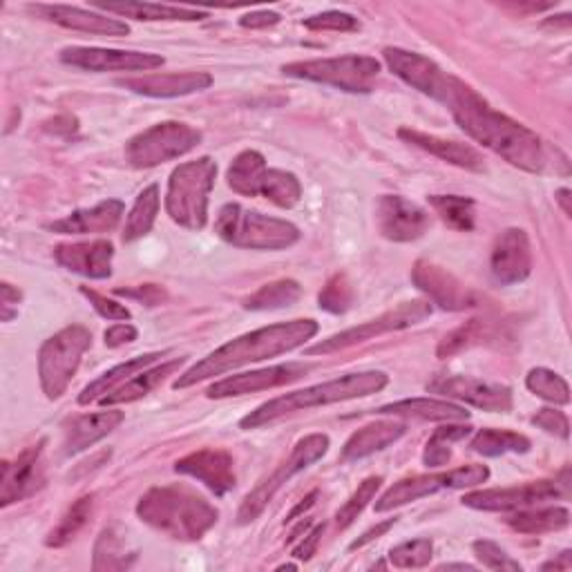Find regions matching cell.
Masks as SVG:
<instances>
[{
	"label": "cell",
	"instance_id": "1",
	"mask_svg": "<svg viewBox=\"0 0 572 572\" xmlns=\"http://www.w3.org/2000/svg\"><path fill=\"white\" fill-rule=\"evenodd\" d=\"M443 106H447L454 121L467 137L497 152L508 163L534 174L550 170L552 150L545 141L528 126L495 110L479 92L458 76L452 81Z\"/></svg>",
	"mask_w": 572,
	"mask_h": 572
},
{
	"label": "cell",
	"instance_id": "2",
	"mask_svg": "<svg viewBox=\"0 0 572 572\" xmlns=\"http://www.w3.org/2000/svg\"><path fill=\"white\" fill-rule=\"evenodd\" d=\"M318 322L311 318H300L292 322H279L271 327H262L257 331L244 333L200 362H195L190 369H186L174 383V390H186L193 388L198 383H204L209 378L222 375L226 371H233L237 367L251 364V362H262L268 358H277L282 353H289L303 345H307L316 333H318Z\"/></svg>",
	"mask_w": 572,
	"mask_h": 572
},
{
	"label": "cell",
	"instance_id": "3",
	"mask_svg": "<svg viewBox=\"0 0 572 572\" xmlns=\"http://www.w3.org/2000/svg\"><path fill=\"white\" fill-rule=\"evenodd\" d=\"M390 385V375L385 371H356L340 378L329 380V383L311 385L292 394L277 396L268 403H262L257 410H253L248 416L240 421L242 430H259L264 425H271L284 416H292L296 412H307L314 407L336 405L353 399H367L371 394L383 392Z\"/></svg>",
	"mask_w": 572,
	"mask_h": 572
},
{
	"label": "cell",
	"instance_id": "4",
	"mask_svg": "<svg viewBox=\"0 0 572 572\" xmlns=\"http://www.w3.org/2000/svg\"><path fill=\"white\" fill-rule=\"evenodd\" d=\"M137 515L157 532L177 541H200L215 523L218 508L188 486L150 488L137 504Z\"/></svg>",
	"mask_w": 572,
	"mask_h": 572
},
{
	"label": "cell",
	"instance_id": "5",
	"mask_svg": "<svg viewBox=\"0 0 572 572\" xmlns=\"http://www.w3.org/2000/svg\"><path fill=\"white\" fill-rule=\"evenodd\" d=\"M218 163L200 157L177 166L168 179L166 213L188 231H202L209 222V200L215 186Z\"/></svg>",
	"mask_w": 572,
	"mask_h": 572
},
{
	"label": "cell",
	"instance_id": "6",
	"mask_svg": "<svg viewBox=\"0 0 572 572\" xmlns=\"http://www.w3.org/2000/svg\"><path fill=\"white\" fill-rule=\"evenodd\" d=\"M215 233L231 246L251 251H284L300 240V229L292 222L226 204L215 220Z\"/></svg>",
	"mask_w": 572,
	"mask_h": 572
},
{
	"label": "cell",
	"instance_id": "7",
	"mask_svg": "<svg viewBox=\"0 0 572 572\" xmlns=\"http://www.w3.org/2000/svg\"><path fill=\"white\" fill-rule=\"evenodd\" d=\"M92 347V333L83 325H72L47 338L39 351V378L43 394L56 401L65 394L78 371L83 353Z\"/></svg>",
	"mask_w": 572,
	"mask_h": 572
},
{
	"label": "cell",
	"instance_id": "8",
	"mask_svg": "<svg viewBox=\"0 0 572 572\" xmlns=\"http://www.w3.org/2000/svg\"><path fill=\"white\" fill-rule=\"evenodd\" d=\"M282 72L294 78L331 85L342 92L369 94L380 74V61H375L373 56H364V54H345V56H336V59L289 63L282 67Z\"/></svg>",
	"mask_w": 572,
	"mask_h": 572
},
{
	"label": "cell",
	"instance_id": "9",
	"mask_svg": "<svg viewBox=\"0 0 572 572\" xmlns=\"http://www.w3.org/2000/svg\"><path fill=\"white\" fill-rule=\"evenodd\" d=\"M329 436L327 434H309L305 438H300L296 443V447L292 449L289 458L282 460L271 476H266V479L244 497L242 506H240V512H237V523L240 526H246V523H253L264 510L266 506L273 501V497L289 484L296 474H300L303 469L311 467L316 460H320L327 452H329Z\"/></svg>",
	"mask_w": 572,
	"mask_h": 572
},
{
	"label": "cell",
	"instance_id": "10",
	"mask_svg": "<svg viewBox=\"0 0 572 572\" xmlns=\"http://www.w3.org/2000/svg\"><path fill=\"white\" fill-rule=\"evenodd\" d=\"M202 144V133L188 124L163 121L135 135L126 144V159L133 168L146 170L179 159Z\"/></svg>",
	"mask_w": 572,
	"mask_h": 572
},
{
	"label": "cell",
	"instance_id": "11",
	"mask_svg": "<svg viewBox=\"0 0 572 572\" xmlns=\"http://www.w3.org/2000/svg\"><path fill=\"white\" fill-rule=\"evenodd\" d=\"M490 479L488 465H463L449 472H438V474H421V476H410L394 484L383 497L375 501V512H390L396 508H403L407 504H414L419 499L432 497L443 490H465V488H476Z\"/></svg>",
	"mask_w": 572,
	"mask_h": 572
},
{
	"label": "cell",
	"instance_id": "12",
	"mask_svg": "<svg viewBox=\"0 0 572 572\" xmlns=\"http://www.w3.org/2000/svg\"><path fill=\"white\" fill-rule=\"evenodd\" d=\"M570 497V472L568 467L554 476V479L545 481H532L517 488H495V490H476L465 495L460 501L463 506L481 512H517L528 510L534 506H541L545 501L554 499H568Z\"/></svg>",
	"mask_w": 572,
	"mask_h": 572
},
{
	"label": "cell",
	"instance_id": "13",
	"mask_svg": "<svg viewBox=\"0 0 572 572\" xmlns=\"http://www.w3.org/2000/svg\"><path fill=\"white\" fill-rule=\"evenodd\" d=\"M430 316H432V303H425V300L403 303L396 309H392V311H388L383 316H378L375 320L362 322L358 327L340 331V333H336V336H331V338L309 347L307 356H329V353H336V351H345L349 347L362 345V342L373 340L378 336H385V333H392V331H403V329L416 327L423 320H427Z\"/></svg>",
	"mask_w": 572,
	"mask_h": 572
},
{
	"label": "cell",
	"instance_id": "14",
	"mask_svg": "<svg viewBox=\"0 0 572 572\" xmlns=\"http://www.w3.org/2000/svg\"><path fill=\"white\" fill-rule=\"evenodd\" d=\"M427 392L463 401L472 407H479L484 412L506 414L512 410V390L497 383H486L479 378L469 375H436L432 383H427Z\"/></svg>",
	"mask_w": 572,
	"mask_h": 572
},
{
	"label": "cell",
	"instance_id": "15",
	"mask_svg": "<svg viewBox=\"0 0 572 572\" xmlns=\"http://www.w3.org/2000/svg\"><path fill=\"white\" fill-rule=\"evenodd\" d=\"M383 56H385L388 67L399 78H403L414 89L423 92L425 97L443 104L452 81L456 78L454 74L445 72L432 59H427L423 54H416V52H410V50H403V47H385Z\"/></svg>",
	"mask_w": 572,
	"mask_h": 572
},
{
	"label": "cell",
	"instance_id": "16",
	"mask_svg": "<svg viewBox=\"0 0 572 572\" xmlns=\"http://www.w3.org/2000/svg\"><path fill=\"white\" fill-rule=\"evenodd\" d=\"M412 279L416 289L423 292L432 305L445 311H465L479 307V296L438 264L419 259L412 268Z\"/></svg>",
	"mask_w": 572,
	"mask_h": 572
},
{
	"label": "cell",
	"instance_id": "17",
	"mask_svg": "<svg viewBox=\"0 0 572 572\" xmlns=\"http://www.w3.org/2000/svg\"><path fill=\"white\" fill-rule=\"evenodd\" d=\"M61 61L87 72H150L163 65V56L150 52H128L108 47H65Z\"/></svg>",
	"mask_w": 572,
	"mask_h": 572
},
{
	"label": "cell",
	"instance_id": "18",
	"mask_svg": "<svg viewBox=\"0 0 572 572\" xmlns=\"http://www.w3.org/2000/svg\"><path fill=\"white\" fill-rule=\"evenodd\" d=\"M311 367L303 362H286V364H275L268 369H257V371H246L237 375H229L220 383H215L209 390V399H233V396H246L255 392H266L275 388H284L289 383H296L305 373H309Z\"/></svg>",
	"mask_w": 572,
	"mask_h": 572
},
{
	"label": "cell",
	"instance_id": "19",
	"mask_svg": "<svg viewBox=\"0 0 572 572\" xmlns=\"http://www.w3.org/2000/svg\"><path fill=\"white\" fill-rule=\"evenodd\" d=\"M43 447L45 438H41L36 445L23 449L14 460L3 463V488H0V506L8 508L12 504H19L28 497H32L36 490H41L45 474H43Z\"/></svg>",
	"mask_w": 572,
	"mask_h": 572
},
{
	"label": "cell",
	"instance_id": "20",
	"mask_svg": "<svg viewBox=\"0 0 572 572\" xmlns=\"http://www.w3.org/2000/svg\"><path fill=\"white\" fill-rule=\"evenodd\" d=\"M380 235L390 242H414L430 229V213L401 195L380 198L375 209Z\"/></svg>",
	"mask_w": 572,
	"mask_h": 572
},
{
	"label": "cell",
	"instance_id": "21",
	"mask_svg": "<svg viewBox=\"0 0 572 572\" xmlns=\"http://www.w3.org/2000/svg\"><path fill=\"white\" fill-rule=\"evenodd\" d=\"M174 472L193 476L218 497H224L235 488V463L226 449L204 447L188 454L174 463Z\"/></svg>",
	"mask_w": 572,
	"mask_h": 572
},
{
	"label": "cell",
	"instance_id": "22",
	"mask_svg": "<svg viewBox=\"0 0 572 572\" xmlns=\"http://www.w3.org/2000/svg\"><path fill=\"white\" fill-rule=\"evenodd\" d=\"M492 277L504 284H521L532 273V246L523 229H506L492 248Z\"/></svg>",
	"mask_w": 572,
	"mask_h": 572
},
{
	"label": "cell",
	"instance_id": "23",
	"mask_svg": "<svg viewBox=\"0 0 572 572\" xmlns=\"http://www.w3.org/2000/svg\"><path fill=\"white\" fill-rule=\"evenodd\" d=\"M117 85L135 94H144V97L174 99V97H188V94L209 89L213 85V76L206 72H168V74L157 72V74L119 78Z\"/></svg>",
	"mask_w": 572,
	"mask_h": 572
},
{
	"label": "cell",
	"instance_id": "24",
	"mask_svg": "<svg viewBox=\"0 0 572 572\" xmlns=\"http://www.w3.org/2000/svg\"><path fill=\"white\" fill-rule=\"evenodd\" d=\"M54 257L63 268L76 275H83L89 279H108L113 275L115 246L108 240L59 244L54 248Z\"/></svg>",
	"mask_w": 572,
	"mask_h": 572
},
{
	"label": "cell",
	"instance_id": "25",
	"mask_svg": "<svg viewBox=\"0 0 572 572\" xmlns=\"http://www.w3.org/2000/svg\"><path fill=\"white\" fill-rule=\"evenodd\" d=\"M32 14H36L43 21H50L54 25H61L65 30L85 32V34H99V36H128L130 28L128 23L119 19H108L97 12H87L81 8L70 6H30Z\"/></svg>",
	"mask_w": 572,
	"mask_h": 572
},
{
	"label": "cell",
	"instance_id": "26",
	"mask_svg": "<svg viewBox=\"0 0 572 572\" xmlns=\"http://www.w3.org/2000/svg\"><path fill=\"white\" fill-rule=\"evenodd\" d=\"M124 419L126 416L119 410L94 412V414L72 419L63 432V454L76 456V454L85 452L94 443H99L108 434H113L124 423Z\"/></svg>",
	"mask_w": 572,
	"mask_h": 572
},
{
	"label": "cell",
	"instance_id": "27",
	"mask_svg": "<svg viewBox=\"0 0 572 572\" xmlns=\"http://www.w3.org/2000/svg\"><path fill=\"white\" fill-rule=\"evenodd\" d=\"M399 137L405 141V144H412L434 157H438L441 161H447L456 168H463V170H472V172H484L486 170V161H484V155L467 146V144H460V141H452V139H443V137H436V135H427V133H421V130H412V128H401L399 130Z\"/></svg>",
	"mask_w": 572,
	"mask_h": 572
},
{
	"label": "cell",
	"instance_id": "28",
	"mask_svg": "<svg viewBox=\"0 0 572 572\" xmlns=\"http://www.w3.org/2000/svg\"><path fill=\"white\" fill-rule=\"evenodd\" d=\"M124 215L121 200H104L97 206L76 211L63 220L47 224V231L61 235H92V233H110L119 226Z\"/></svg>",
	"mask_w": 572,
	"mask_h": 572
},
{
	"label": "cell",
	"instance_id": "29",
	"mask_svg": "<svg viewBox=\"0 0 572 572\" xmlns=\"http://www.w3.org/2000/svg\"><path fill=\"white\" fill-rule=\"evenodd\" d=\"M405 432H407V425L396 423V421H375L371 425H364L362 430H358L349 436V441L342 447L340 460L356 463L375 452H383L390 445H394L396 441H401L405 436Z\"/></svg>",
	"mask_w": 572,
	"mask_h": 572
},
{
	"label": "cell",
	"instance_id": "30",
	"mask_svg": "<svg viewBox=\"0 0 572 572\" xmlns=\"http://www.w3.org/2000/svg\"><path fill=\"white\" fill-rule=\"evenodd\" d=\"M378 416H394V419H421V421H441V423H460L469 419L460 405L436 399H405L399 403H390L373 410Z\"/></svg>",
	"mask_w": 572,
	"mask_h": 572
},
{
	"label": "cell",
	"instance_id": "31",
	"mask_svg": "<svg viewBox=\"0 0 572 572\" xmlns=\"http://www.w3.org/2000/svg\"><path fill=\"white\" fill-rule=\"evenodd\" d=\"M181 364H183V358H174V360H168V362H161V364H157V367H148V369H144L141 373H137V375H133L128 383H124L119 390H115L113 394H108V396H104L99 403L102 405H124V403H135V401H139V399H144V396H148L155 388H159L163 380L168 378V375H172V373H177L179 369H181Z\"/></svg>",
	"mask_w": 572,
	"mask_h": 572
},
{
	"label": "cell",
	"instance_id": "32",
	"mask_svg": "<svg viewBox=\"0 0 572 572\" xmlns=\"http://www.w3.org/2000/svg\"><path fill=\"white\" fill-rule=\"evenodd\" d=\"M159 358H163V353H146V356H137L124 364L113 367L110 371H106L104 375H99L97 380H92V383L81 392L78 396V405H89L94 401H102L104 396L113 394L115 390H119L124 383L137 373H141L144 369L152 367Z\"/></svg>",
	"mask_w": 572,
	"mask_h": 572
},
{
	"label": "cell",
	"instance_id": "33",
	"mask_svg": "<svg viewBox=\"0 0 572 572\" xmlns=\"http://www.w3.org/2000/svg\"><path fill=\"white\" fill-rule=\"evenodd\" d=\"M139 552L130 548L126 532L119 530V526H108L102 530L97 543H94V559L92 570H128L135 565Z\"/></svg>",
	"mask_w": 572,
	"mask_h": 572
},
{
	"label": "cell",
	"instance_id": "34",
	"mask_svg": "<svg viewBox=\"0 0 572 572\" xmlns=\"http://www.w3.org/2000/svg\"><path fill=\"white\" fill-rule=\"evenodd\" d=\"M102 12L119 14L124 19L135 21H204L209 19V12L190 10V8H172V6H157V3H99L94 6Z\"/></svg>",
	"mask_w": 572,
	"mask_h": 572
},
{
	"label": "cell",
	"instance_id": "35",
	"mask_svg": "<svg viewBox=\"0 0 572 572\" xmlns=\"http://www.w3.org/2000/svg\"><path fill=\"white\" fill-rule=\"evenodd\" d=\"M266 159L262 152L257 150H244L240 152L229 172H226V181L233 188V193L242 195V198H257L262 195V183L266 177Z\"/></svg>",
	"mask_w": 572,
	"mask_h": 572
},
{
	"label": "cell",
	"instance_id": "36",
	"mask_svg": "<svg viewBox=\"0 0 572 572\" xmlns=\"http://www.w3.org/2000/svg\"><path fill=\"white\" fill-rule=\"evenodd\" d=\"M303 286L296 279H275L268 282L244 300V309L248 311H275V309H286L300 300Z\"/></svg>",
	"mask_w": 572,
	"mask_h": 572
},
{
	"label": "cell",
	"instance_id": "37",
	"mask_svg": "<svg viewBox=\"0 0 572 572\" xmlns=\"http://www.w3.org/2000/svg\"><path fill=\"white\" fill-rule=\"evenodd\" d=\"M499 333L492 327V322L488 320H469L463 327L454 329L452 333H447L436 349L438 358H452L465 349H472L476 345H488L492 340H497Z\"/></svg>",
	"mask_w": 572,
	"mask_h": 572
},
{
	"label": "cell",
	"instance_id": "38",
	"mask_svg": "<svg viewBox=\"0 0 572 572\" xmlns=\"http://www.w3.org/2000/svg\"><path fill=\"white\" fill-rule=\"evenodd\" d=\"M469 447L476 454L495 458V456H504V454H526V452H530L532 443L528 436H523L519 432L488 427V430H479L474 434Z\"/></svg>",
	"mask_w": 572,
	"mask_h": 572
},
{
	"label": "cell",
	"instance_id": "39",
	"mask_svg": "<svg viewBox=\"0 0 572 572\" xmlns=\"http://www.w3.org/2000/svg\"><path fill=\"white\" fill-rule=\"evenodd\" d=\"M508 526L521 534H545L557 532L570 526V512L565 508H539V510H519L508 519Z\"/></svg>",
	"mask_w": 572,
	"mask_h": 572
},
{
	"label": "cell",
	"instance_id": "40",
	"mask_svg": "<svg viewBox=\"0 0 572 572\" xmlns=\"http://www.w3.org/2000/svg\"><path fill=\"white\" fill-rule=\"evenodd\" d=\"M159 206H161V200H159V186L152 183L148 188H144L128 220H126V229H124V242H135V240H141L146 237L152 226H155V220H157V213H159Z\"/></svg>",
	"mask_w": 572,
	"mask_h": 572
},
{
	"label": "cell",
	"instance_id": "41",
	"mask_svg": "<svg viewBox=\"0 0 572 572\" xmlns=\"http://www.w3.org/2000/svg\"><path fill=\"white\" fill-rule=\"evenodd\" d=\"M262 198L279 209H294L303 200V183L289 170L268 168L262 183Z\"/></svg>",
	"mask_w": 572,
	"mask_h": 572
},
{
	"label": "cell",
	"instance_id": "42",
	"mask_svg": "<svg viewBox=\"0 0 572 572\" xmlns=\"http://www.w3.org/2000/svg\"><path fill=\"white\" fill-rule=\"evenodd\" d=\"M92 512H94V495H85V497L76 499V501L65 510V515L61 517L59 526L47 534L45 545H50V548H63V545H67L70 541H74V539L78 537V532L87 526Z\"/></svg>",
	"mask_w": 572,
	"mask_h": 572
},
{
	"label": "cell",
	"instance_id": "43",
	"mask_svg": "<svg viewBox=\"0 0 572 572\" xmlns=\"http://www.w3.org/2000/svg\"><path fill=\"white\" fill-rule=\"evenodd\" d=\"M427 202L449 229L460 231V233L474 231V226H476L474 200L458 198V195H430Z\"/></svg>",
	"mask_w": 572,
	"mask_h": 572
},
{
	"label": "cell",
	"instance_id": "44",
	"mask_svg": "<svg viewBox=\"0 0 572 572\" xmlns=\"http://www.w3.org/2000/svg\"><path fill=\"white\" fill-rule=\"evenodd\" d=\"M469 434H472L469 425H443V427H438L430 436V441H427V445L423 449V463L427 467H443V465H447L449 458H452V445L463 441V438H467Z\"/></svg>",
	"mask_w": 572,
	"mask_h": 572
},
{
	"label": "cell",
	"instance_id": "45",
	"mask_svg": "<svg viewBox=\"0 0 572 572\" xmlns=\"http://www.w3.org/2000/svg\"><path fill=\"white\" fill-rule=\"evenodd\" d=\"M526 388L534 396H539V399H543V401H548L552 405H568L570 403V388H568V383L559 373H554L552 369H545V367L532 369L528 373V378H526Z\"/></svg>",
	"mask_w": 572,
	"mask_h": 572
},
{
	"label": "cell",
	"instance_id": "46",
	"mask_svg": "<svg viewBox=\"0 0 572 572\" xmlns=\"http://www.w3.org/2000/svg\"><path fill=\"white\" fill-rule=\"evenodd\" d=\"M353 300H356L353 284L349 282V277L345 273H336L333 277H329L318 296L320 309L327 314H333V316L347 314L353 307Z\"/></svg>",
	"mask_w": 572,
	"mask_h": 572
},
{
	"label": "cell",
	"instance_id": "47",
	"mask_svg": "<svg viewBox=\"0 0 572 572\" xmlns=\"http://www.w3.org/2000/svg\"><path fill=\"white\" fill-rule=\"evenodd\" d=\"M380 484H383V476H369V479H364L358 486V490L349 497V501L336 515L338 530H347L362 515V510L373 501Z\"/></svg>",
	"mask_w": 572,
	"mask_h": 572
},
{
	"label": "cell",
	"instance_id": "48",
	"mask_svg": "<svg viewBox=\"0 0 572 572\" xmlns=\"http://www.w3.org/2000/svg\"><path fill=\"white\" fill-rule=\"evenodd\" d=\"M434 557V543L430 539H414L390 550V561L396 568H425Z\"/></svg>",
	"mask_w": 572,
	"mask_h": 572
},
{
	"label": "cell",
	"instance_id": "49",
	"mask_svg": "<svg viewBox=\"0 0 572 572\" xmlns=\"http://www.w3.org/2000/svg\"><path fill=\"white\" fill-rule=\"evenodd\" d=\"M474 557L479 559L486 568L490 570H510V572H521V563L515 561L501 545H497L495 541L488 539H479L472 543Z\"/></svg>",
	"mask_w": 572,
	"mask_h": 572
},
{
	"label": "cell",
	"instance_id": "50",
	"mask_svg": "<svg viewBox=\"0 0 572 572\" xmlns=\"http://www.w3.org/2000/svg\"><path fill=\"white\" fill-rule=\"evenodd\" d=\"M303 25L311 32H358L360 30V21L353 14L336 12V10L305 19Z\"/></svg>",
	"mask_w": 572,
	"mask_h": 572
},
{
	"label": "cell",
	"instance_id": "51",
	"mask_svg": "<svg viewBox=\"0 0 572 572\" xmlns=\"http://www.w3.org/2000/svg\"><path fill=\"white\" fill-rule=\"evenodd\" d=\"M81 294L89 300V305L97 309V314L102 316V318H106V320H130L133 318V314H130V309L126 307V305H119V303H115L113 298H108V296H102L99 292H94V289H87V286H81Z\"/></svg>",
	"mask_w": 572,
	"mask_h": 572
},
{
	"label": "cell",
	"instance_id": "52",
	"mask_svg": "<svg viewBox=\"0 0 572 572\" xmlns=\"http://www.w3.org/2000/svg\"><path fill=\"white\" fill-rule=\"evenodd\" d=\"M532 425L552 434V436H559V438H568L570 436V423H568V416L559 410H550V407H543L539 410L534 416H532Z\"/></svg>",
	"mask_w": 572,
	"mask_h": 572
},
{
	"label": "cell",
	"instance_id": "53",
	"mask_svg": "<svg viewBox=\"0 0 572 572\" xmlns=\"http://www.w3.org/2000/svg\"><path fill=\"white\" fill-rule=\"evenodd\" d=\"M115 294L124 296V298L139 300L146 307H157L166 300V292L157 284H144V286H135V289H117Z\"/></svg>",
	"mask_w": 572,
	"mask_h": 572
},
{
	"label": "cell",
	"instance_id": "54",
	"mask_svg": "<svg viewBox=\"0 0 572 572\" xmlns=\"http://www.w3.org/2000/svg\"><path fill=\"white\" fill-rule=\"evenodd\" d=\"M23 300V294L12 286L10 282L0 284V320L12 322L19 316V305Z\"/></svg>",
	"mask_w": 572,
	"mask_h": 572
},
{
	"label": "cell",
	"instance_id": "55",
	"mask_svg": "<svg viewBox=\"0 0 572 572\" xmlns=\"http://www.w3.org/2000/svg\"><path fill=\"white\" fill-rule=\"evenodd\" d=\"M322 534H325V523H318L311 532H307V537L300 541V545L294 548L292 557H296L300 561H309L316 554V550H318V545L322 541Z\"/></svg>",
	"mask_w": 572,
	"mask_h": 572
},
{
	"label": "cell",
	"instance_id": "56",
	"mask_svg": "<svg viewBox=\"0 0 572 572\" xmlns=\"http://www.w3.org/2000/svg\"><path fill=\"white\" fill-rule=\"evenodd\" d=\"M137 336H139L137 329H135L133 325H128V322H119V325L110 327V329L104 333L106 345L113 347V349H117V347H121V345H128V342H135Z\"/></svg>",
	"mask_w": 572,
	"mask_h": 572
},
{
	"label": "cell",
	"instance_id": "57",
	"mask_svg": "<svg viewBox=\"0 0 572 572\" xmlns=\"http://www.w3.org/2000/svg\"><path fill=\"white\" fill-rule=\"evenodd\" d=\"M282 21V17L277 12H268V10H262V12H251L246 17L240 19V25L246 28V30H266V28H273Z\"/></svg>",
	"mask_w": 572,
	"mask_h": 572
},
{
	"label": "cell",
	"instance_id": "58",
	"mask_svg": "<svg viewBox=\"0 0 572 572\" xmlns=\"http://www.w3.org/2000/svg\"><path fill=\"white\" fill-rule=\"evenodd\" d=\"M396 521L399 519H390V521H385V523H378L375 528H371V530H367L360 539H356L351 545H349V550H358V548H364L367 543H371V541H375V539H380L383 537L385 532H390L394 526H396Z\"/></svg>",
	"mask_w": 572,
	"mask_h": 572
},
{
	"label": "cell",
	"instance_id": "59",
	"mask_svg": "<svg viewBox=\"0 0 572 572\" xmlns=\"http://www.w3.org/2000/svg\"><path fill=\"white\" fill-rule=\"evenodd\" d=\"M572 568V552L563 550L557 559H550L541 565V570H570Z\"/></svg>",
	"mask_w": 572,
	"mask_h": 572
},
{
	"label": "cell",
	"instance_id": "60",
	"mask_svg": "<svg viewBox=\"0 0 572 572\" xmlns=\"http://www.w3.org/2000/svg\"><path fill=\"white\" fill-rule=\"evenodd\" d=\"M318 495H320V492H318V490H314V492H311L307 499H303V504H300V506H298V508H296V510L289 515V519H286V521H294L298 515H303V512H307L309 508H314V504H316Z\"/></svg>",
	"mask_w": 572,
	"mask_h": 572
},
{
	"label": "cell",
	"instance_id": "61",
	"mask_svg": "<svg viewBox=\"0 0 572 572\" xmlns=\"http://www.w3.org/2000/svg\"><path fill=\"white\" fill-rule=\"evenodd\" d=\"M570 190L568 188H561V190H557V195H554V200H557V204L563 209V213L570 218L572 215V206H570Z\"/></svg>",
	"mask_w": 572,
	"mask_h": 572
},
{
	"label": "cell",
	"instance_id": "62",
	"mask_svg": "<svg viewBox=\"0 0 572 572\" xmlns=\"http://www.w3.org/2000/svg\"><path fill=\"white\" fill-rule=\"evenodd\" d=\"M438 570H474L469 563H443Z\"/></svg>",
	"mask_w": 572,
	"mask_h": 572
}]
</instances>
